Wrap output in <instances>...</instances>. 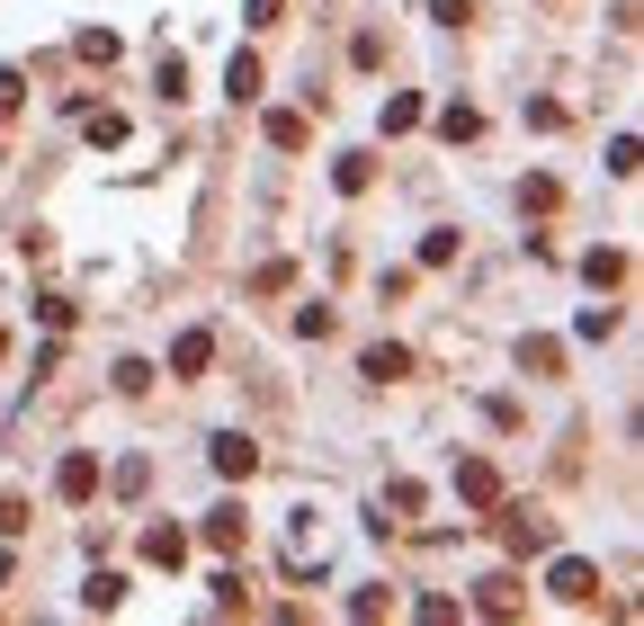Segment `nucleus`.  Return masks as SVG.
Here are the masks:
<instances>
[{
    "label": "nucleus",
    "instance_id": "obj_1",
    "mask_svg": "<svg viewBox=\"0 0 644 626\" xmlns=\"http://www.w3.org/2000/svg\"><path fill=\"white\" fill-rule=\"evenodd\" d=\"M492 528H501L510 554H546V546H555V519L529 510V502H492Z\"/></svg>",
    "mask_w": 644,
    "mask_h": 626
},
{
    "label": "nucleus",
    "instance_id": "obj_2",
    "mask_svg": "<svg viewBox=\"0 0 644 626\" xmlns=\"http://www.w3.org/2000/svg\"><path fill=\"white\" fill-rule=\"evenodd\" d=\"M546 591H555L564 608H600V564H591V554H555V564H546Z\"/></svg>",
    "mask_w": 644,
    "mask_h": 626
},
{
    "label": "nucleus",
    "instance_id": "obj_3",
    "mask_svg": "<svg viewBox=\"0 0 644 626\" xmlns=\"http://www.w3.org/2000/svg\"><path fill=\"white\" fill-rule=\"evenodd\" d=\"M207 465H215L224 483H251V474H260V439H242V430H215V439H207Z\"/></svg>",
    "mask_w": 644,
    "mask_h": 626
},
{
    "label": "nucleus",
    "instance_id": "obj_4",
    "mask_svg": "<svg viewBox=\"0 0 644 626\" xmlns=\"http://www.w3.org/2000/svg\"><path fill=\"white\" fill-rule=\"evenodd\" d=\"M529 608V582L520 573H484L475 582V617H520Z\"/></svg>",
    "mask_w": 644,
    "mask_h": 626
},
{
    "label": "nucleus",
    "instance_id": "obj_5",
    "mask_svg": "<svg viewBox=\"0 0 644 626\" xmlns=\"http://www.w3.org/2000/svg\"><path fill=\"white\" fill-rule=\"evenodd\" d=\"M198 537H207L215 554H242V546H251V510H242V502H224V510H207V528H198Z\"/></svg>",
    "mask_w": 644,
    "mask_h": 626
},
{
    "label": "nucleus",
    "instance_id": "obj_6",
    "mask_svg": "<svg viewBox=\"0 0 644 626\" xmlns=\"http://www.w3.org/2000/svg\"><path fill=\"white\" fill-rule=\"evenodd\" d=\"M54 493H63V502H90V493H99V457H90V448H73V457L54 465Z\"/></svg>",
    "mask_w": 644,
    "mask_h": 626
},
{
    "label": "nucleus",
    "instance_id": "obj_7",
    "mask_svg": "<svg viewBox=\"0 0 644 626\" xmlns=\"http://www.w3.org/2000/svg\"><path fill=\"white\" fill-rule=\"evenodd\" d=\"M457 502H466V510H492V502H501V474H492L484 457H466V465H457Z\"/></svg>",
    "mask_w": 644,
    "mask_h": 626
},
{
    "label": "nucleus",
    "instance_id": "obj_8",
    "mask_svg": "<svg viewBox=\"0 0 644 626\" xmlns=\"http://www.w3.org/2000/svg\"><path fill=\"white\" fill-rule=\"evenodd\" d=\"M260 90H269V73H260V54H233V63H224V99H233V108H251V99H260Z\"/></svg>",
    "mask_w": 644,
    "mask_h": 626
},
{
    "label": "nucleus",
    "instance_id": "obj_9",
    "mask_svg": "<svg viewBox=\"0 0 644 626\" xmlns=\"http://www.w3.org/2000/svg\"><path fill=\"white\" fill-rule=\"evenodd\" d=\"M358 376H367V385H395V376H412V350L376 340V350H358Z\"/></svg>",
    "mask_w": 644,
    "mask_h": 626
},
{
    "label": "nucleus",
    "instance_id": "obj_10",
    "mask_svg": "<svg viewBox=\"0 0 644 626\" xmlns=\"http://www.w3.org/2000/svg\"><path fill=\"white\" fill-rule=\"evenodd\" d=\"M207 359H215V331H179L170 340V376H207Z\"/></svg>",
    "mask_w": 644,
    "mask_h": 626
},
{
    "label": "nucleus",
    "instance_id": "obj_11",
    "mask_svg": "<svg viewBox=\"0 0 644 626\" xmlns=\"http://www.w3.org/2000/svg\"><path fill=\"white\" fill-rule=\"evenodd\" d=\"M144 564L179 573V564H188V528H144Z\"/></svg>",
    "mask_w": 644,
    "mask_h": 626
},
{
    "label": "nucleus",
    "instance_id": "obj_12",
    "mask_svg": "<svg viewBox=\"0 0 644 626\" xmlns=\"http://www.w3.org/2000/svg\"><path fill=\"white\" fill-rule=\"evenodd\" d=\"M438 134H447V144H475V134H484V108L447 99V108H438Z\"/></svg>",
    "mask_w": 644,
    "mask_h": 626
},
{
    "label": "nucleus",
    "instance_id": "obj_13",
    "mask_svg": "<svg viewBox=\"0 0 644 626\" xmlns=\"http://www.w3.org/2000/svg\"><path fill=\"white\" fill-rule=\"evenodd\" d=\"M332 188H341V197H367V188H376V162H367V153H341V162H332Z\"/></svg>",
    "mask_w": 644,
    "mask_h": 626
},
{
    "label": "nucleus",
    "instance_id": "obj_14",
    "mask_svg": "<svg viewBox=\"0 0 644 626\" xmlns=\"http://www.w3.org/2000/svg\"><path fill=\"white\" fill-rule=\"evenodd\" d=\"M116 600H125V573H108V564H99V573L81 582V608H90V617H108Z\"/></svg>",
    "mask_w": 644,
    "mask_h": 626
},
{
    "label": "nucleus",
    "instance_id": "obj_15",
    "mask_svg": "<svg viewBox=\"0 0 644 626\" xmlns=\"http://www.w3.org/2000/svg\"><path fill=\"white\" fill-rule=\"evenodd\" d=\"M269 144H278V153H304V144H313V125H304V108H278V117H269Z\"/></svg>",
    "mask_w": 644,
    "mask_h": 626
},
{
    "label": "nucleus",
    "instance_id": "obj_16",
    "mask_svg": "<svg viewBox=\"0 0 644 626\" xmlns=\"http://www.w3.org/2000/svg\"><path fill=\"white\" fill-rule=\"evenodd\" d=\"M520 206H529V216H555V206H564V188H555L546 171H529V179H520Z\"/></svg>",
    "mask_w": 644,
    "mask_h": 626
},
{
    "label": "nucleus",
    "instance_id": "obj_17",
    "mask_svg": "<svg viewBox=\"0 0 644 626\" xmlns=\"http://www.w3.org/2000/svg\"><path fill=\"white\" fill-rule=\"evenodd\" d=\"M376 125H385V134H412V125H421V99H412V90H395V99H385V117H376Z\"/></svg>",
    "mask_w": 644,
    "mask_h": 626
},
{
    "label": "nucleus",
    "instance_id": "obj_18",
    "mask_svg": "<svg viewBox=\"0 0 644 626\" xmlns=\"http://www.w3.org/2000/svg\"><path fill=\"white\" fill-rule=\"evenodd\" d=\"M582 277H591V287H618V277H626V251H582Z\"/></svg>",
    "mask_w": 644,
    "mask_h": 626
},
{
    "label": "nucleus",
    "instance_id": "obj_19",
    "mask_svg": "<svg viewBox=\"0 0 644 626\" xmlns=\"http://www.w3.org/2000/svg\"><path fill=\"white\" fill-rule=\"evenodd\" d=\"M618 331V305H582V314H573V340H609Z\"/></svg>",
    "mask_w": 644,
    "mask_h": 626
},
{
    "label": "nucleus",
    "instance_id": "obj_20",
    "mask_svg": "<svg viewBox=\"0 0 644 626\" xmlns=\"http://www.w3.org/2000/svg\"><path fill=\"white\" fill-rule=\"evenodd\" d=\"M296 287V260H260V277H251V296H287Z\"/></svg>",
    "mask_w": 644,
    "mask_h": 626
},
{
    "label": "nucleus",
    "instance_id": "obj_21",
    "mask_svg": "<svg viewBox=\"0 0 644 626\" xmlns=\"http://www.w3.org/2000/svg\"><path fill=\"white\" fill-rule=\"evenodd\" d=\"M81 134H90V144H125V117H116V108H90Z\"/></svg>",
    "mask_w": 644,
    "mask_h": 626
},
{
    "label": "nucleus",
    "instance_id": "obj_22",
    "mask_svg": "<svg viewBox=\"0 0 644 626\" xmlns=\"http://www.w3.org/2000/svg\"><path fill=\"white\" fill-rule=\"evenodd\" d=\"M520 367H529V376H555L564 350H555V340H520Z\"/></svg>",
    "mask_w": 644,
    "mask_h": 626
},
{
    "label": "nucleus",
    "instance_id": "obj_23",
    "mask_svg": "<svg viewBox=\"0 0 644 626\" xmlns=\"http://www.w3.org/2000/svg\"><path fill=\"white\" fill-rule=\"evenodd\" d=\"M144 483H153V457H116V493H125V502H135Z\"/></svg>",
    "mask_w": 644,
    "mask_h": 626
},
{
    "label": "nucleus",
    "instance_id": "obj_24",
    "mask_svg": "<svg viewBox=\"0 0 644 626\" xmlns=\"http://www.w3.org/2000/svg\"><path fill=\"white\" fill-rule=\"evenodd\" d=\"M73 54H81V63H116V36H108V28H81Z\"/></svg>",
    "mask_w": 644,
    "mask_h": 626
},
{
    "label": "nucleus",
    "instance_id": "obj_25",
    "mask_svg": "<svg viewBox=\"0 0 644 626\" xmlns=\"http://www.w3.org/2000/svg\"><path fill=\"white\" fill-rule=\"evenodd\" d=\"M153 90H162V99H188V63H179V54H162V73H153Z\"/></svg>",
    "mask_w": 644,
    "mask_h": 626
},
{
    "label": "nucleus",
    "instance_id": "obj_26",
    "mask_svg": "<svg viewBox=\"0 0 644 626\" xmlns=\"http://www.w3.org/2000/svg\"><path fill=\"white\" fill-rule=\"evenodd\" d=\"M116 394H153V367L144 359H116Z\"/></svg>",
    "mask_w": 644,
    "mask_h": 626
},
{
    "label": "nucleus",
    "instance_id": "obj_27",
    "mask_svg": "<svg viewBox=\"0 0 644 626\" xmlns=\"http://www.w3.org/2000/svg\"><path fill=\"white\" fill-rule=\"evenodd\" d=\"M457 260V233H421V268H447Z\"/></svg>",
    "mask_w": 644,
    "mask_h": 626
},
{
    "label": "nucleus",
    "instance_id": "obj_28",
    "mask_svg": "<svg viewBox=\"0 0 644 626\" xmlns=\"http://www.w3.org/2000/svg\"><path fill=\"white\" fill-rule=\"evenodd\" d=\"M430 19H438V28H466V19H475V0H430Z\"/></svg>",
    "mask_w": 644,
    "mask_h": 626
},
{
    "label": "nucleus",
    "instance_id": "obj_29",
    "mask_svg": "<svg viewBox=\"0 0 644 626\" xmlns=\"http://www.w3.org/2000/svg\"><path fill=\"white\" fill-rule=\"evenodd\" d=\"M19 528H27V502H19V493H0V537H19Z\"/></svg>",
    "mask_w": 644,
    "mask_h": 626
},
{
    "label": "nucleus",
    "instance_id": "obj_30",
    "mask_svg": "<svg viewBox=\"0 0 644 626\" xmlns=\"http://www.w3.org/2000/svg\"><path fill=\"white\" fill-rule=\"evenodd\" d=\"M19 99H27V81H19V73H10V63H0V117H10V108H19Z\"/></svg>",
    "mask_w": 644,
    "mask_h": 626
},
{
    "label": "nucleus",
    "instance_id": "obj_31",
    "mask_svg": "<svg viewBox=\"0 0 644 626\" xmlns=\"http://www.w3.org/2000/svg\"><path fill=\"white\" fill-rule=\"evenodd\" d=\"M278 10H287V0H251V19H278Z\"/></svg>",
    "mask_w": 644,
    "mask_h": 626
},
{
    "label": "nucleus",
    "instance_id": "obj_32",
    "mask_svg": "<svg viewBox=\"0 0 644 626\" xmlns=\"http://www.w3.org/2000/svg\"><path fill=\"white\" fill-rule=\"evenodd\" d=\"M0 359H10V331H0Z\"/></svg>",
    "mask_w": 644,
    "mask_h": 626
}]
</instances>
